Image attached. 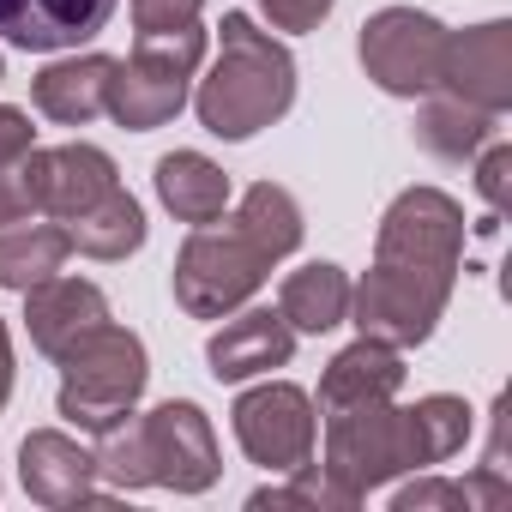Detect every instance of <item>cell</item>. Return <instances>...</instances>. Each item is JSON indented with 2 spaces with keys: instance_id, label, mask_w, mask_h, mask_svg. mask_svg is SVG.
<instances>
[{
  "instance_id": "obj_12",
  "label": "cell",
  "mask_w": 512,
  "mask_h": 512,
  "mask_svg": "<svg viewBox=\"0 0 512 512\" xmlns=\"http://www.w3.org/2000/svg\"><path fill=\"white\" fill-rule=\"evenodd\" d=\"M19 482L37 506L67 512V506H109L115 488H103L91 446H79L61 428H31L19 440Z\"/></svg>"
},
{
  "instance_id": "obj_33",
  "label": "cell",
  "mask_w": 512,
  "mask_h": 512,
  "mask_svg": "<svg viewBox=\"0 0 512 512\" xmlns=\"http://www.w3.org/2000/svg\"><path fill=\"white\" fill-rule=\"evenodd\" d=\"M7 398H13V332L0 320V410H7Z\"/></svg>"
},
{
  "instance_id": "obj_20",
  "label": "cell",
  "mask_w": 512,
  "mask_h": 512,
  "mask_svg": "<svg viewBox=\"0 0 512 512\" xmlns=\"http://www.w3.org/2000/svg\"><path fill=\"white\" fill-rule=\"evenodd\" d=\"M278 314L290 320L296 338H326L350 320V272L332 260H308L284 278L278 290Z\"/></svg>"
},
{
  "instance_id": "obj_13",
  "label": "cell",
  "mask_w": 512,
  "mask_h": 512,
  "mask_svg": "<svg viewBox=\"0 0 512 512\" xmlns=\"http://www.w3.org/2000/svg\"><path fill=\"white\" fill-rule=\"evenodd\" d=\"M290 356H296V332H290V320L278 308H235L205 338V368L223 386H241V380H260L272 368H290Z\"/></svg>"
},
{
  "instance_id": "obj_9",
  "label": "cell",
  "mask_w": 512,
  "mask_h": 512,
  "mask_svg": "<svg viewBox=\"0 0 512 512\" xmlns=\"http://www.w3.org/2000/svg\"><path fill=\"white\" fill-rule=\"evenodd\" d=\"M458 284L446 278H422V272H398V266H368L362 284H350V326L356 338L392 344V350H416L434 338V326L446 320Z\"/></svg>"
},
{
  "instance_id": "obj_18",
  "label": "cell",
  "mask_w": 512,
  "mask_h": 512,
  "mask_svg": "<svg viewBox=\"0 0 512 512\" xmlns=\"http://www.w3.org/2000/svg\"><path fill=\"white\" fill-rule=\"evenodd\" d=\"M398 386H404V350L356 338L326 362L314 410L326 416V410H344V404H380V398H398Z\"/></svg>"
},
{
  "instance_id": "obj_24",
  "label": "cell",
  "mask_w": 512,
  "mask_h": 512,
  "mask_svg": "<svg viewBox=\"0 0 512 512\" xmlns=\"http://www.w3.org/2000/svg\"><path fill=\"white\" fill-rule=\"evenodd\" d=\"M67 223H13V229H0V290H37L43 278H55L67 266Z\"/></svg>"
},
{
  "instance_id": "obj_1",
  "label": "cell",
  "mask_w": 512,
  "mask_h": 512,
  "mask_svg": "<svg viewBox=\"0 0 512 512\" xmlns=\"http://www.w3.org/2000/svg\"><path fill=\"white\" fill-rule=\"evenodd\" d=\"M223 49L211 61V73L193 85V115L211 139L241 145L253 133H266L290 115L296 103V55L253 25V13H223L217 25Z\"/></svg>"
},
{
  "instance_id": "obj_26",
  "label": "cell",
  "mask_w": 512,
  "mask_h": 512,
  "mask_svg": "<svg viewBox=\"0 0 512 512\" xmlns=\"http://www.w3.org/2000/svg\"><path fill=\"white\" fill-rule=\"evenodd\" d=\"M91 458H97V476H103V488H115V494H139V488H151L145 422H139L133 410H127L121 422L97 428V446H91Z\"/></svg>"
},
{
  "instance_id": "obj_10",
  "label": "cell",
  "mask_w": 512,
  "mask_h": 512,
  "mask_svg": "<svg viewBox=\"0 0 512 512\" xmlns=\"http://www.w3.org/2000/svg\"><path fill=\"white\" fill-rule=\"evenodd\" d=\"M139 422H145V452H151V488H169V494H205V488H217L223 452H217L211 416L193 398H163Z\"/></svg>"
},
{
  "instance_id": "obj_7",
  "label": "cell",
  "mask_w": 512,
  "mask_h": 512,
  "mask_svg": "<svg viewBox=\"0 0 512 512\" xmlns=\"http://www.w3.org/2000/svg\"><path fill=\"white\" fill-rule=\"evenodd\" d=\"M235 446L247 452V464H260L272 476H290L296 464H308L320 452V410L314 392H302L296 380H272L260 374V386H247L229 410Z\"/></svg>"
},
{
  "instance_id": "obj_32",
  "label": "cell",
  "mask_w": 512,
  "mask_h": 512,
  "mask_svg": "<svg viewBox=\"0 0 512 512\" xmlns=\"http://www.w3.org/2000/svg\"><path fill=\"white\" fill-rule=\"evenodd\" d=\"M31 145H37V127H31V115H25V109H13V103H0V163L25 157Z\"/></svg>"
},
{
  "instance_id": "obj_34",
  "label": "cell",
  "mask_w": 512,
  "mask_h": 512,
  "mask_svg": "<svg viewBox=\"0 0 512 512\" xmlns=\"http://www.w3.org/2000/svg\"><path fill=\"white\" fill-rule=\"evenodd\" d=\"M0 79H7V55H0Z\"/></svg>"
},
{
  "instance_id": "obj_25",
  "label": "cell",
  "mask_w": 512,
  "mask_h": 512,
  "mask_svg": "<svg viewBox=\"0 0 512 512\" xmlns=\"http://www.w3.org/2000/svg\"><path fill=\"white\" fill-rule=\"evenodd\" d=\"M404 416H410V440H416V464L422 470L458 458L470 446V434H476V410L464 398H452V392H428V398L404 404Z\"/></svg>"
},
{
  "instance_id": "obj_29",
  "label": "cell",
  "mask_w": 512,
  "mask_h": 512,
  "mask_svg": "<svg viewBox=\"0 0 512 512\" xmlns=\"http://www.w3.org/2000/svg\"><path fill=\"white\" fill-rule=\"evenodd\" d=\"M392 512H470L464 506V482H446V476H416L392 494Z\"/></svg>"
},
{
  "instance_id": "obj_3",
  "label": "cell",
  "mask_w": 512,
  "mask_h": 512,
  "mask_svg": "<svg viewBox=\"0 0 512 512\" xmlns=\"http://www.w3.org/2000/svg\"><path fill=\"white\" fill-rule=\"evenodd\" d=\"M205 61V31H163V37H139V49L127 61H115L109 73V115L127 133H157L169 127L187 97H193V73Z\"/></svg>"
},
{
  "instance_id": "obj_6",
  "label": "cell",
  "mask_w": 512,
  "mask_h": 512,
  "mask_svg": "<svg viewBox=\"0 0 512 512\" xmlns=\"http://www.w3.org/2000/svg\"><path fill=\"white\" fill-rule=\"evenodd\" d=\"M374 260L458 284V272H464V205L446 187H404L380 217Z\"/></svg>"
},
{
  "instance_id": "obj_14",
  "label": "cell",
  "mask_w": 512,
  "mask_h": 512,
  "mask_svg": "<svg viewBox=\"0 0 512 512\" xmlns=\"http://www.w3.org/2000/svg\"><path fill=\"white\" fill-rule=\"evenodd\" d=\"M37 163V211L55 217V223H73L79 211H91L97 199H109L121 187V169L103 145H85V139H67V145H37L31 151Z\"/></svg>"
},
{
  "instance_id": "obj_22",
  "label": "cell",
  "mask_w": 512,
  "mask_h": 512,
  "mask_svg": "<svg viewBox=\"0 0 512 512\" xmlns=\"http://www.w3.org/2000/svg\"><path fill=\"white\" fill-rule=\"evenodd\" d=\"M145 235H151L145 205H139L127 187H115L109 199H97L91 211H79V217L67 223L73 253H85V260H103V266H115V260H127V253H139Z\"/></svg>"
},
{
  "instance_id": "obj_19",
  "label": "cell",
  "mask_w": 512,
  "mask_h": 512,
  "mask_svg": "<svg viewBox=\"0 0 512 512\" xmlns=\"http://www.w3.org/2000/svg\"><path fill=\"white\" fill-rule=\"evenodd\" d=\"M151 187H157V199H163V211L175 217V223H217L223 211H229V175H223V163H211L205 151H163L157 157V169H151Z\"/></svg>"
},
{
  "instance_id": "obj_17",
  "label": "cell",
  "mask_w": 512,
  "mask_h": 512,
  "mask_svg": "<svg viewBox=\"0 0 512 512\" xmlns=\"http://www.w3.org/2000/svg\"><path fill=\"white\" fill-rule=\"evenodd\" d=\"M109 73H115V55H67V61H49L37 79H31V103L37 115H49L55 127H91L97 115H109Z\"/></svg>"
},
{
  "instance_id": "obj_21",
  "label": "cell",
  "mask_w": 512,
  "mask_h": 512,
  "mask_svg": "<svg viewBox=\"0 0 512 512\" xmlns=\"http://www.w3.org/2000/svg\"><path fill=\"white\" fill-rule=\"evenodd\" d=\"M422 109H416V145L428 151V157H440V163H470L494 133H500V115H488V109H470V103H458V97H446V91H428V97H416Z\"/></svg>"
},
{
  "instance_id": "obj_5",
  "label": "cell",
  "mask_w": 512,
  "mask_h": 512,
  "mask_svg": "<svg viewBox=\"0 0 512 512\" xmlns=\"http://www.w3.org/2000/svg\"><path fill=\"white\" fill-rule=\"evenodd\" d=\"M356 500H368L374 488L422 470L416 464V440H410V416L404 404L380 398V404H344L326 410V458H320Z\"/></svg>"
},
{
  "instance_id": "obj_4",
  "label": "cell",
  "mask_w": 512,
  "mask_h": 512,
  "mask_svg": "<svg viewBox=\"0 0 512 512\" xmlns=\"http://www.w3.org/2000/svg\"><path fill=\"white\" fill-rule=\"evenodd\" d=\"M266 278H272V260H266V253L253 247L229 217L199 223V229L181 241L175 272H169L175 302H181V314H193V320H223V314L247 308L253 296L266 290Z\"/></svg>"
},
{
  "instance_id": "obj_23",
  "label": "cell",
  "mask_w": 512,
  "mask_h": 512,
  "mask_svg": "<svg viewBox=\"0 0 512 512\" xmlns=\"http://www.w3.org/2000/svg\"><path fill=\"white\" fill-rule=\"evenodd\" d=\"M229 223H235L253 247H260L272 266H278V260H290V253L302 247V235H308L296 193H290V187H278V181H253V187L241 193V205L229 211Z\"/></svg>"
},
{
  "instance_id": "obj_27",
  "label": "cell",
  "mask_w": 512,
  "mask_h": 512,
  "mask_svg": "<svg viewBox=\"0 0 512 512\" xmlns=\"http://www.w3.org/2000/svg\"><path fill=\"white\" fill-rule=\"evenodd\" d=\"M37 151V145H31ZM13 157V163H0V229H13V223H31L37 217V163Z\"/></svg>"
},
{
  "instance_id": "obj_15",
  "label": "cell",
  "mask_w": 512,
  "mask_h": 512,
  "mask_svg": "<svg viewBox=\"0 0 512 512\" xmlns=\"http://www.w3.org/2000/svg\"><path fill=\"white\" fill-rule=\"evenodd\" d=\"M121 0H0V37L25 55H61L109 31Z\"/></svg>"
},
{
  "instance_id": "obj_8",
  "label": "cell",
  "mask_w": 512,
  "mask_h": 512,
  "mask_svg": "<svg viewBox=\"0 0 512 512\" xmlns=\"http://www.w3.org/2000/svg\"><path fill=\"white\" fill-rule=\"evenodd\" d=\"M440 55H446V25L422 7H380L362 19L356 61L386 97H428L440 85Z\"/></svg>"
},
{
  "instance_id": "obj_30",
  "label": "cell",
  "mask_w": 512,
  "mask_h": 512,
  "mask_svg": "<svg viewBox=\"0 0 512 512\" xmlns=\"http://www.w3.org/2000/svg\"><path fill=\"white\" fill-rule=\"evenodd\" d=\"M205 0H133V31L139 37H163V31H187L199 25Z\"/></svg>"
},
{
  "instance_id": "obj_11",
  "label": "cell",
  "mask_w": 512,
  "mask_h": 512,
  "mask_svg": "<svg viewBox=\"0 0 512 512\" xmlns=\"http://www.w3.org/2000/svg\"><path fill=\"white\" fill-rule=\"evenodd\" d=\"M446 97L506 115L512 109V25L488 19L470 31H446V55H440V85Z\"/></svg>"
},
{
  "instance_id": "obj_31",
  "label": "cell",
  "mask_w": 512,
  "mask_h": 512,
  "mask_svg": "<svg viewBox=\"0 0 512 512\" xmlns=\"http://www.w3.org/2000/svg\"><path fill=\"white\" fill-rule=\"evenodd\" d=\"M338 0H260V13L272 19V31H290V37H308L332 19Z\"/></svg>"
},
{
  "instance_id": "obj_2",
  "label": "cell",
  "mask_w": 512,
  "mask_h": 512,
  "mask_svg": "<svg viewBox=\"0 0 512 512\" xmlns=\"http://www.w3.org/2000/svg\"><path fill=\"white\" fill-rule=\"evenodd\" d=\"M55 368H61V416L73 422V428H85V434H97V428H109V422H121L127 410H139V398H145V386H151V356H145V338L139 332H127V326H115V320H103V326H91L79 344H67L61 356H55Z\"/></svg>"
},
{
  "instance_id": "obj_16",
  "label": "cell",
  "mask_w": 512,
  "mask_h": 512,
  "mask_svg": "<svg viewBox=\"0 0 512 512\" xmlns=\"http://www.w3.org/2000/svg\"><path fill=\"white\" fill-rule=\"evenodd\" d=\"M109 320V296L91 284V278H43L37 290H25V332L31 344L55 362L67 344H79L91 326Z\"/></svg>"
},
{
  "instance_id": "obj_28",
  "label": "cell",
  "mask_w": 512,
  "mask_h": 512,
  "mask_svg": "<svg viewBox=\"0 0 512 512\" xmlns=\"http://www.w3.org/2000/svg\"><path fill=\"white\" fill-rule=\"evenodd\" d=\"M470 163H476V193H482V205L500 217V211L512 205V145L494 133V139H488Z\"/></svg>"
}]
</instances>
